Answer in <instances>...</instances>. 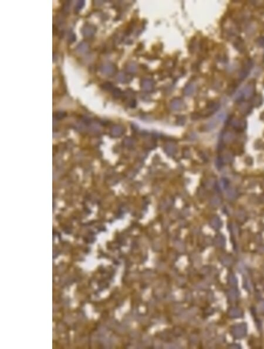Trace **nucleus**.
<instances>
[{
    "label": "nucleus",
    "mask_w": 264,
    "mask_h": 349,
    "mask_svg": "<svg viewBox=\"0 0 264 349\" xmlns=\"http://www.w3.org/2000/svg\"><path fill=\"white\" fill-rule=\"evenodd\" d=\"M141 88L147 92L151 91L154 86V83L153 80L149 78L142 79L140 82Z\"/></svg>",
    "instance_id": "6"
},
{
    "label": "nucleus",
    "mask_w": 264,
    "mask_h": 349,
    "mask_svg": "<svg viewBox=\"0 0 264 349\" xmlns=\"http://www.w3.org/2000/svg\"><path fill=\"white\" fill-rule=\"evenodd\" d=\"M76 35L74 33H71V34L69 35L68 37V42L71 44L74 43L76 41Z\"/></svg>",
    "instance_id": "20"
},
{
    "label": "nucleus",
    "mask_w": 264,
    "mask_h": 349,
    "mask_svg": "<svg viewBox=\"0 0 264 349\" xmlns=\"http://www.w3.org/2000/svg\"><path fill=\"white\" fill-rule=\"evenodd\" d=\"M100 88L102 89L104 91H113V89L115 88L113 87V85L112 82H105L103 84H101L100 85Z\"/></svg>",
    "instance_id": "14"
},
{
    "label": "nucleus",
    "mask_w": 264,
    "mask_h": 349,
    "mask_svg": "<svg viewBox=\"0 0 264 349\" xmlns=\"http://www.w3.org/2000/svg\"><path fill=\"white\" fill-rule=\"evenodd\" d=\"M184 106V102L181 98H176L173 99L170 102V107L172 109L175 111H178L183 108Z\"/></svg>",
    "instance_id": "8"
},
{
    "label": "nucleus",
    "mask_w": 264,
    "mask_h": 349,
    "mask_svg": "<svg viewBox=\"0 0 264 349\" xmlns=\"http://www.w3.org/2000/svg\"><path fill=\"white\" fill-rule=\"evenodd\" d=\"M133 95H134V91L132 89H126V91L125 92H123V96H125L127 98H130V97L133 96Z\"/></svg>",
    "instance_id": "18"
},
{
    "label": "nucleus",
    "mask_w": 264,
    "mask_h": 349,
    "mask_svg": "<svg viewBox=\"0 0 264 349\" xmlns=\"http://www.w3.org/2000/svg\"><path fill=\"white\" fill-rule=\"evenodd\" d=\"M113 96L116 99H119L123 95V92L119 88H115L112 91Z\"/></svg>",
    "instance_id": "16"
},
{
    "label": "nucleus",
    "mask_w": 264,
    "mask_h": 349,
    "mask_svg": "<svg viewBox=\"0 0 264 349\" xmlns=\"http://www.w3.org/2000/svg\"><path fill=\"white\" fill-rule=\"evenodd\" d=\"M123 127L120 125H115L112 127L111 129V134L113 137H118L123 133Z\"/></svg>",
    "instance_id": "10"
},
{
    "label": "nucleus",
    "mask_w": 264,
    "mask_h": 349,
    "mask_svg": "<svg viewBox=\"0 0 264 349\" xmlns=\"http://www.w3.org/2000/svg\"><path fill=\"white\" fill-rule=\"evenodd\" d=\"M195 90V85L193 83H190L187 85L184 89V93L187 96L191 95Z\"/></svg>",
    "instance_id": "11"
},
{
    "label": "nucleus",
    "mask_w": 264,
    "mask_h": 349,
    "mask_svg": "<svg viewBox=\"0 0 264 349\" xmlns=\"http://www.w3.org/2000/svg\"><path fill=\"white\" fill-rule=\"evenodd\" d=\"M116 79L118 82L121 84H126L129 83L133 80L132 76L125 72H119L116 77Z\"/></svg>",
    "instance_id": "7"
},
{
    "label": "nucleus",
    "mask_w": 264,
    "mask_h": 349,
    "mask_svg": "<svg viewBox=\"0 0 264 349\" xmlns=\"http://www.w3.org/2000/svg\"><path fill=\"white\" fill-rule=\"evenodd\" d=\"M262 97L261 95L258 94L256 95L255 96H254V98H252V104H254V105L255 106H258L259 105H261V104L262 103Z\"/></svg>",
    "instance_id": "15"
},
{
    "label": "nucleus",
    "mask_w": 264,
    "mask_h": 349,
    "mask_svg": "<svg viewBox=\"0 0 264 349\" xmlns=\"http://www.w3.org/2000/svg\"><path fill=\"white\" fill-rule=\"evenodd\" d=\"M66 115H67V114H66V113H65V112H62V111H61V112H57V113L55 114V117H56L57 119H58V120H61V119H63L64 118H65V116H66Z\"/></svg>",
    "instance_id": "19"
},
{
    "label": "nucleus",
    "mask_w": 264,
    "mask_h": 349,
    "mask_svg": "<svg viewBox=\"0 0 264 349\" xmlns=\"http://www.w3.org/2000/svg\"><path fill=\"white\" fill-rule=\"evenodd\" d=\"M125 70L129 74H135L137 71V65L133 62L129 63L125 67Z\"/></svg>",
    "instance_id": "12"
},
{
    "label": "nucleus",
    "mask_w": 264,
    "mask_h": 349,
    "mask_svg": "<svg viewBox=\"0 0 264 349\" xmlns=\"http://www.w3.org/2000/svg\"><path fill=\"white\" fill-rule=\"evenodd\" d=\"M247 327L245 323H241L233 327L232 333L236 339H242L247 334Z\"/></svg>",
    "instance_id": "2"
},
{
    "label": "nucleus",
    "mask_w": 264,
    "mask_h": 349,
    "mask_svg": "<svg viewBox=\"0 0 264 349\" xmlns=\"http://www.w3.org/2000/svg\"><path fill=\"white\" fill-rule=\"evenodd\" d=\"M117 71L116 65L110 63H105L101 65L100 67V71L104 75L107 76H112L115 75Z\"/></svg>",
    "instance_id": "3"
},
{
    "label": "nucleus",
    "mask_w": 264,
    "mask_h": 349,
    "mask_svg": "<svg viewBox=\"0 0 264 349\" xmlns=\"http://www.w3.org/2000/svg\"><path fill=\"white\" fill-rule=\"evenodd\" d=\"M85 4V1H84V0H82V1H78L76 4L75 8V10L76 12H79V11H80L82 10L84 5Z\"/></svg>",
    "instance_id": "17"
},
{
    "label": "nucleus",
    "mask_w": 264,
    "mask_h": 349,
    "mask_svg": "<svg viewBox=\"0 0 264 349\" xmlns=\"http://www.w3.org/2000/svg\"><path fill=\"white\" fill-rule=\"evenodd\" d=\"M129 106L131 108H134L136 106V101L135 100L133 99L129 102Z\"/></svg>",
    "instance_id": "23"
},
{
    "label": "nucleus",
    "mask_w": 264,
    "mask_h": 349,
    "mask_svg": "<svg viewBox=\"0 0 264 349\" xmlns=\"http://www.w3.org/2000/svg\"><path fill=\"white\" fill-rule=\"evenodd\" d=\"M258 310L260 312L264 313V301L261 302L258 306Z\"/></svg>",
    "instance_id": "22"
},
{
    "label": "nucleus",
    "mask_w": 264,
    "mask_h": 349,
    "mask_svg": "<svg viewBox=\"0 0 264 349\" xmlns=\"http://www.w3.org/2000/svg\"><path fill=\"white\" fill-rule=\"evenodd\" d=\"M96 30V27L94 25L85 24L81 29V32L84 37L91 38L95 34Z\"/></svg>",
    "instance_id": "4"
},
{
    "label": "nucleus",
    "mask_w": 264,
    "mask_h": 349,
    "mask_svg": "<svg viewBox=\"0 0 264 349\" xmlns=\"http://www.w3.org/2000/svg\"><path fill=\"white\" fill-rule=\"evenodd\" d=\"M252 65L253 64L251 60H248L246 61L244 66L243 67L239 74V78L241 80H243L248 76L250 73V71L252 68Z\"/></svg>",
    "instance_id": "5"
},
{
    "label": "nucleus",
    "mask_w": 264,
    "mask_h": 349,
    "mask_svg": "<svg viewBox=\"0 0 264 349\" xmlns=\"http://www.w3.org/2000/svg\"><path fill=\"white\" fill-rule=\"evenodd\" d=\"M255 89V82L254 81H251L245 87L243 88L242 91H241L237 95L236 99L237 100H243V99H249L252 98L254 96Z\"/></svg>",
    "instance_id": "1"
},
{
    "label": "nucleus",
    "mask_w": 264,
    "mask_h": 349,
    "mask_svg": "<svg viewBox=\"0 0 264 349\" xmlns=\"http://www.w3.org/2000/svg\"><path fill=\"white\" fill-rule=\"evenodd\" d=\"M238 293L235 290H232L231 291V297L232 299L235 300L236 299V298L238 297Z\"/></svg>",
    "instance_id": "21"
},
{
    "label": "nucleus",
    "mask_w": 264,
    "mask_h": 349,
    "mask_svg": "<svg viewBox=\"0 0 264 349\" xmlns=\"http://www.w3.org/2000/svg\"><path fill=\"white\" fill-rule=\"evenodd\" d=\"M89 49V45L88 43L85 41L80 43L76 48V51L78 54H84L88 51Z\"/></svg>",
    "instance_id": "9"
},
{
    "label": "nucleus",
    "mask_w": 264,
    "mask_h": 349,
    "mask_svg": "<svg viewBox=\"0 0 264 349\" xmlns=\"http://www.w3.org/2000/svg\"><path fill=\"white\" fill-rule=\"evenodd\" d=\"M242 313L241 310L238 308H232L230 310V316L233 318H238L241 317Z\"/></svg>",
    "instance_id": "13"
}]
</instances>
